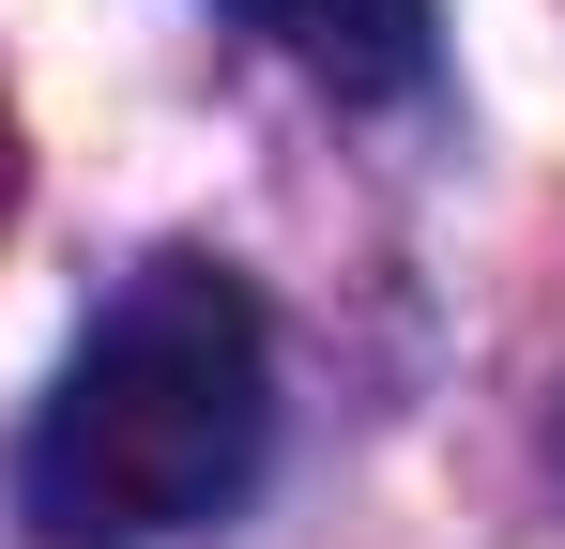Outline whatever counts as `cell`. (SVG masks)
Instances as JSON below:
<instances>
[{
	"mask_svg": "<svg viewBox=\"0 0 565 549\" xmlns=\"http://www.w3.org/2000/svg\"><path fill=\"white\" fill-rule=\"evenodd\" d=\"M276 458V336L230 260H138L62 352L31 443H15V535L31 549H153L199 535Z\"/></svg>",
	"mask_w": 565,
	"mask_h": 549,
	"instance_id": "obj_1",
	"label": "cell"
},
{
	"mask_svg": "<svg viewBox=\"0 0 565 549\" xmlns=\"http://www.w3.org/2000/svg\"><path fill=\"white\" fill-rule=\"evenodd\" d=\"M260 46H290L306 77L337 92H413L428 77V31H444V0H230Z\"/></svg>",
	"mask_w": 565,
	"mask_h": 549,
	"instance_id": "obj_2",
	"label": "cell"
},
{
	"mask_svg": "<svg viewBox=\"0 0 565 549\" xmlns=\"http://www.w3.org/2000/svg\"><path fill=\"white\" fill-rule=\"evenodd\" d=\"M0 214H15V122H0Z\"/></svg>",
	"mask_w": 565,
	"mask_h": 549,
	"instance_id": "obj_3",
	"label": "cell"
}]
</instances>
